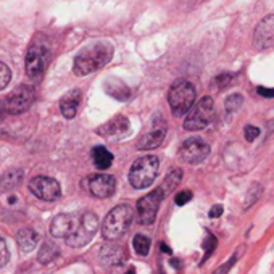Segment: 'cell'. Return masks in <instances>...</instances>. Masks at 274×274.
<instances>
[{
  "label": "cell",
  "instance_id": "52a82bcc",
  "mask_svg": "<svg viewBox=\"0 0 274 274\" xmlns=\"http://www.w3.org/2000/svg\"><path fill=\"white\" fill-rule=\"evenodd\" d=\"M99 231V218L92 211H86L79 216V221L74 232L66 239V244L73 249H81L92 241Z\"/></svg>",
  "mask_w": 274,
  "mask_h": 274
},
{
  "label": "cell",
  "instance_id": "74e56055",
  "mask_svg": "<svg viewBox=\"0 0 274 274\" xmlns=\"http://www.w3.org/2000/svg\"><path fill=\"white\" fill-rule=\"evenodd\" d=\"M3 108H5V107H2V104H0V120H2V113H3Z\"/></svg>",
  "mask_w": 274,
  "mask_h": 274
},
{
  "label": "cell",
  "instance_id": "484cf974",
  "mask_svg": "<svg viewBox=\"0 0 274 274\" xmlns=\"http://www.w3.org/2000/svg\"><path fill=\"white\" fill-rule=\"evenodd\" d=\"M224 105H226V112L228 113H236L237 110L244 105V97L241 94H232L226 99Z\"/></svg>",
  "mask_w": 274,
  "mask_h": 274
},
{
  "label": "cell",
  "instance_id": "6da1fadb",
  "mask_svg": "<svg viewBox=\"0 0 274 274\" xmlns=\"http://www.w3.org/2000/svg\"><path fill=\"white\" fill-rule=\"evenodd\" d=\"M113 58V47L107 40H97L84 47L74 58L73 71L76 76H87L105 66Z\"/></svg>",
  "mask_w": 274,
  "mask_h": 274
},
{
  "label": "cell",
  "instance_id": "4316f807",
  "mask_svg": "<svg viewBox=\"0 0 274 274\" xmlns=\"http://www.w3.org/2000/svg\"><path fill=\"white\" fill-rule=\"evenodd\" d=\"M232 81H234V74H231V73H223V74H219V76L215 78V81H213V87H215V89H226L228 86L232 84Z\"/></svg>",
  "mask_w": 274,
  "mask_h": 274
},
{
  "label": "cell",
  "instance_id": "d6a6232c",
  "mask_svg": "<svg viewBox=\"0 0 274 274\" xmlns=\"http://www.w3.org/2000/svg\"><path fill=\"white\" fill-rule=\"evenodd\" d=\"M244 134H245L247 142H253L260 136V129L255 128V126H252V125H249V126H245V133Z\"/></svg>",
  "mask_w": 274,
  "mask_h": 274
},
{
  "label": "cell",
  "instance_id": "4fadbf2b",
  "mask_svg": "<svg viewBox=\"0 0 274 274\" xmlns=\"http://www.w3.org/2000/svg\"><path fill=\"white\" fill-rule=\"evenodd\" d=\"M84 187L87 192L97 198H108L116 190V179L112 174H92L84 181Z\"/></svg>",
  "mask_w": 274,
  "mask_h": 274
},
{
  "label": "cell",
  "instance_id": "9c48e42d",
  "mask_svg": "<svg viewBox=\"0 0 274 274\" xmlns=\"http://www.w3.org/2000/svg\"><path fill=\"white\" fill-rule=\"evenodd\" d=\"M163 197H164L163 190L158 187L156 190L150 192V194L143 195L140 200L137 202V216H139V223L140 224L150 226L155 221Z\"/></svg>",
  "mask_w": 274,
  "mask_h": 274
},
{
  "label": "cell",
  "instance_id": "e0dca14e",
  "mask_svg": "<svg viewBox=\"0 0 274 274\" xmlns=\"http://www.w3.org/2000/svg\"><path fill=\"white\" fill-rule=\"evenodd\" d=\"M79 104H81V91L79 89H73V91L66 92L60 100L61 115H63L66 120H73L78 113Z\"/></svg>",
  "mask_w": 274,
  "mask_h": 274
},
{
  "label": "cell",
  "instance_id": "f1b7e54d",
  "mask_svg": "<svg viewBox=\"0 0 274 274\" xmlns=\"http://www.w3.org/2000/svg\"><path fill=\"white\" fill-rule=\"evenodd\" d=\"M260 194H262V186H258V184H253L252 189L249 190V197H247V200H245V208H249L250 205L255 203L257 198L260 197Z\"/></svg>",
  "mask_w": 274,
  "mask_h": 274
},
{
  "label": "cell",
  "instance_id": "ffe728a7",
  "mask_svg": "<svg viewBox=\"0 0 274 274\" xmlns=\"http://www.w3.org/2000/svg\"><path fill=\"white\" fill-rule=\"evenodd\" d=\"M23 177H24L23 169H18V168L8 169L6 173L2 174V177H0V189H2V190L15 189V187L19 186V184H21Z\"/></svg>",
  "mask_w": 274,
  "mask_h": 274
},
{
  "label": "cell",
  "instance_id": "1f68e13d",
  "mask_svg": "<svg viewBox=\"0 0 274 274\" xmlns=\"http://www.w3.org/2000/svg\"><path fill=\"white\" fill-rule=\"evenodd\" d=\"M190 200H192V192L190 190H182V192H179V194L174 197V202H176V205H179V207L186 205Z\"/></svg>",
  "mask_w": 274,
  "mask_h": 274
},
{
  "label": "cell",
  "instance_id": "8992f818",
  "mask_svg": "<svg viewBox=\"0 0 274 274\" xmlns=\"http://www.w3.org/2000/svg\"><path fill=\"white\" fill-rule=\"evenodd\" d=\"M215 115V102L211 97H202L197 104L189 110V115L184 121L186 131H200L207 128Z\"/></svg>",
  "mask_w": 274,
  "mask_h": 274
},
{
  "label": "cell",
  "instance_id": "277c9868",
  "mask_svg": "<svg viewBox=\"0 0 274 274\" xmlns=\"http://www.w3.org/2000/svg\"><path fill=\"white\" fill-rule=\"evenodd\" d=\"M158 168H160V160L158 156L155 155H145L137 158L131 171H129V182L131 186L137 190L147 189L153 184L156 179V174H158Z\"/></svg>",
  "mask_w": 274,
  "mask_h": 274
},
{
  "label": "cell",
  "instance_id": "30bf717a",
  "mask_svg": "<svg viewBox=\"0 0 274 274\" xmlns=\"http://www.w3.org/2000/svg\"><path fill=\"white\" fill-rule=\"evenodd\" d=\"M166 137V121L163 120V116H153L152 126L147 133H143L139 140H137V150H152L161 145V142Z\"/></svg>",
  "mask_w": 274,
  "mask_h": 274
},
{
  "label": "cell",
  "instance_id": "5bb4252c",
  "mask_svg": "<svg viewBox=\"0 0 274 274\" xmlns=\"http://www.w3.org/2000/svg\"><path fill=\"white\" fill-rule=\"evenodd\" d=\"M253 45L257 50H266L274 45V15L265 16L253 34Z\"/></svg>",
  "mask_w": 274,
  "mask_h": 274
},
{
  "label": "cell",
  "instance_id": "d6986e66",
  "mask_svg": "<svg viewBox=\"0 0 274 274\" xmlns=\"http://www.w3.org/2000/svg\"><path fill=\"white\" fill-rule=\"evenodd\" d=\"M105 91L108 95H112L116 100L126 102L131 99V89H129L121 79H115V78L108 79L105 82Z\"/></svg>",
  "mask_w": 274,
  "mask_h": 274
},
{
  "label": "cell",
  "instance_id": "8fae6325",
  "mask_svg": "<svg viewBox=\"0 0 274 274\" xmlns=\"http://www.w3.org/2000/svg\"><path fill=\"white\" fill-rule=\"evenodd\" d=\"M29 190L36 195L39 200L44 202H55L61 195L60 184L49 176H37L32 177L29 182Z\"/></svg>",
  "mask_w": 274,
  "mask_h": 274
},
{
  "label": "cell",
  "instance_id": "f546056e",
  "mask_svg": "<svg viewBox=\"0 0 274 274\" xmlns=\"http://www.w3.org/2000/svg\"><path fill=\"white\" fill-rule=\"evenodd\" d=\"M10 260V252H8V247H6V242L5 239L0 236V268L2 266H5L6 263H8Z\"/></svg>",
  "mask_w": 274,
  "mask_h": 274
},
{
  "label": "cell",
  "instance_id": "ba28073f",
  "mask_svg": "<svg viewBox=\"0 0 274 274\" xmlns=\"http://www.w3.org/2000/svg\"><path fill=\"white\" fill-rule=\"evenodd\" d=\"M34 102V89L31 86H18L15 91L5 99V110L10 115H21L31 108Z\"/></svg>",
  "mask_w": 274,
  "mask_h": 274
},
{
  "label": "cell",
  "instance_id": "44dd1931",
  "mask_svg": "<svg viewBox=\"0 0 274 274\" xmlns=\"http://www.w3.org/2000/svg\"><path fill=\"white\" fill-rule=\"evenodd\" d=\"M92 161L95 164V168L104 171V169H108L110 166H112L113 155H112V152H108L105 147L97 145V147L92 148Z\"/></svg>",
  "mask_w": 274,
  "mask_h": 274
},
{
  "label": "cell",
  "instance_id": "8d00e7d4",
  "mask_svg": "<svg viewBox=\"0 0 274 274\" xmlns=\"http://www.w3.org/2000/svg\"><path fill=\"white\" fill-rule=\"evenodd\" d=\"M161 250H163L164 253H171V249H168V247L164 245V244H161Z\"/></svg>",
  "mask_w": 274,
  "mask_h": 274
},
{
  "label": "cell",
  "instance_id": "83f0119b",
  "mask_svg": "<svg viewBox=\"0 0 274 274\" xmlns=\"http://www.w3.org/2000/svg\"><path fill=\"white\" fill-rule=\"evenodd\" d=\"M10 79H11V71H10V68L6 66L5 63H2V61H0V91H2V89H5L6 86H8Z\"/></svg>",
  "mask_w": 274,
  "mask_h": 274
},
{
  "label": "cell",
  "instance_id": "d590c367",
  "mask_svg": "<svg viewBox=\"0 0 274 274\" xmlns=\"http://www.w3.org/2000/svg\"><path fill=\"white\" fill-rule=\"evenodd\" d=\"M221 215H223V207H221V205H215V207L211 208L210 213H208L210 218H218V216H221Z\"/></svg>",
  "mask_w": 274,
  "mask_h": 274
},
{
  "label": "cell",
  "instance_id": "3957f363",
  "mask_svg": "<svg viewBox=\"0 0 274 274\" xmlns=\"http://www.w3.org/2000/svg\"><path fill=\"white\" fill-rule=\"evenodd\" d=\"M133 218L134 211L129 205H118L107 215L104 226H102V234L107 241H118L131 228Z\"/></svg>",
  "mask_w": 274,
  "mask_h": 274
},
{
  "label": "cell",
  "instance_id": "ac0fdd59",
  "mask_svg": "<svg viewBox=\"0 0 274 274\" xmlns=\"http://www.w3.org/2000/svg\"><path fill=\"white\" fill-rule=\"evenodd\" d=\"M16 242L19 249L24 253H29L37 247L39 244V234L31 228H23L16 232Z\"/></svg>",
  "mask_w": 274,
  "mask_h": 274
},
{
  "label": "cell",
  "instance_id": "2e32d148",
  "mask_svg": "<svg viewBox=\"0 0 274 274\" xmlns=\"http://www.w3.org/2000/svg\"><path fill=\"white\" fill-rule=\"evenodd\" d=\"M129 121L126 116L118 115L112 118L108 123H105L104 126H100L97 129V134L99 136H104V137H113V136H125L129 131Z\"/></svg>",
  "mask_w": 274,
  "mask_h": 274
},
{
  "label": "cell",
  "instance_id": "7a4b0ae2",
  "mask_svg": "<svg viewBox=\"0 0 274 274\" xmlns=\"http://www.w3.org/2000/svg\"><path fill=\"white\" fill-rule=\"evenodd\" d=\"M49 58H50L49 42H47V39L42 34H37V36L32 39V42L26 53L24 65H26L27 78H31L34 81L42 78L47 70V65H49Z\"/></svg>",
  "mask_w": 274,
  "mask_h": 274
},
{
  "label": "cell",
  "instance_id": "603a6c76",
  "mask_svg": "<svg viewBox=\"0 0 274 274\" xmlns=\"http://www.w3.org/2000/svg\"><path fill=\"white\" fill-rule=\"evenodd\" d=\"M181 179H182V169L174 168L166 177H164L163 184L160 186V189L163 190V194L166 195V194H169V192H173L177 186H179Z\"/></svg>",
  "mask_w": 274,
  "mask_h": 274
},
{
  "label": "cell",
  "instance_id": "7c38bea8",
  "mask_svg": "<svg viewBox=\"0 0 274 274\" xmlns=\"http://www.w3.org/2000/svg\"><path fill=\"white\" fill-rule=\"evenodd\" d=\"M210 155V145L200 137H190L179 148V158L189 164L202 163Z\"/></svg>",
  "mask_w": 274,
  "mask_h": 274
},
{
  "label": "cell",
  "instance_id": "9a60e30c",
  "mask_svg": "<svg viewBox=\"0 0 274 274\" xmlns=\"http://www.w3.org/2000/svg\"><path fill=\"white\" fill-rule=\"evenodd\" d=\"M78 221H79L78 215L63 213L55 216L50 224V234L55 239H68L74 232V229H76Z\"/></svg>",
  "mask_w": 274,
  "mask_h": 274
},
{
  "label": "cell",
  "instance_id": "5b68a950",
  "mask_svg": "<svg viewBox=\"0 0 274 274\" xmlns=\"http://www.w3.org/2000/svg\"><path fill=\"white\" fill-rule=\"evenodd\" d=\"M195 97H197V91L192 82L186 79L174 81L173 86L169 87V94H168V102L173 115L181 118V116L189 113V110L195 104Z\"/></svg>",
  "mask_w": 274,
  "mask_h": 274
},
{
  "label": "cell",
  "instance_id": "cb8c5ba5",
  "mask_svg": "<svg viewBox=\"0 0 274 274\" xmlns=\"http://www.w3.org/2000/svg\"><path fill=\"white\" fill-rule=\"evenodd\" d=\"M123 250L120 249V247H104L102 249V253H100V260L104 262L105 265H116V263H121L123 258L121 257Z\"/></svg>",
  "mask_w": 274,
  "mask_h": 274
},
{
  "label": "cell",
  "instance_id": "7402d4cb",
  "mask_svg": "<svg viewBox=\"0 0 274 274\" xmlns=\"http://www.w3.org/2000/svg\"><path fill=\"white\" fill-rule=\"evenodd\" d=\"M60 255V249L57 245H55L53 242L50 241H47L42 244V247H40V250H39V255H37V260H39V263H42V265H49L52 263L55 258H57Z\"/></svg>",
  "mask_w": 274,
  "mask_h": 274
},
{
  "label": "cell",
  "instance_id": "4dcf8cb0",
  "mask_svg": "<svg viewBox=\"0 0 274 274\" xmlns=\"http://www.w3.org/2000/svg\"><path fill=\"white\" fill-rule=\"evenodd\" d=\"M216 244H218V241H216V237L213 236V234H208V239H207V242H205V257H203V260H202V263H205V260H207L211 253H213V250L216 249Z\"/></svg>",
  "mask_w": 274,
  "mask_h": 274
},
{
  "label": "cell",
  "instance_id": "836d02e7",
  "mask_svg": "<svg viewBox=\"0 0 274 274\" xmlns=\"http://www.w3.org/2000/svg\"><path fill=\"white\" fill-rule=\"evenodd\" d=\"M236 260H237L236 257H232V258L229 260V262H226L223 266H219V268H218L213 274H228V273H229V270L232 268V265L236 263Z\"/></svg>",
  "mask_w": 274,
  "mask_h": 274
},
{
  "label": "cell",
  "instance_id": "d4e9b609",
  "mask_svg": "<svg viewBox=\"0 0 274 274\" xmlns=\"http://www.w3.org/2000/svg\"><path fill=\"white\" fill-rule=\"evenodd\" d=\"M150 245H152L150 239L147 236H143V234H136L134 239H133V249L136 250L137 255H140V257L148 255Z\"/></svg>",
  "mask_w": 274,
  "mask_h": 274
},
{
  "label": "cell",
  "instance_id": "e575fe53",
  "mask_svg": "<svg viewBox=\"0 0 274 274\" xmlns=\"http://www.w3.org/2000/svg\"><path fill=\"white\" fill-rule=\"evenodd\" d=\"M257 92H258V95H262V97H266V99L274 97V89H268V87L258 86L257 87Z\"/></svg>",
  "mask_w": 274,
  "mask_h": 274
},
{
  "label": "cell",
  "instance_id": "f35d334b",
  "mask_svg": "<svg viewBox=\"0 0 274 274\" xmlns=\"http://www.w3.org/2000/svg\"><path fill=\"white\" fill-rule=\"evenodd\" d=\"M126 274H136V271H134V270H129V271L126 273Z\"/></svg>",
  "mask_w": 274,
  "mask_h": 274
}]
</instances>
